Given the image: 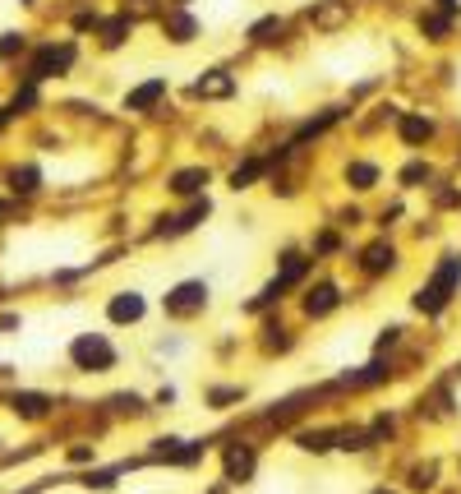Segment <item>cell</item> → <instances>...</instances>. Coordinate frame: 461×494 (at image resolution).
Instances as JSON below:
<instances>
[{
    "label": "cell",
    "mask_w": 461,
    "mask_h": 494,
    "mask_svg": "<svg viewBox=\"0 0 461 494\" xmlns=\"http://www.w3.org/2000/svg\"><path fill=\"white\" fill-rule=\"evenodd\" d=\"M457 282H461V259H443V263H438V273H433V278L420 287V296H415V309H425V314H438V309L452 300Z\"/></svg>",
    "instance_id": "obj_1"
},
{
    "label": "cell",
    "mask_w": 461,
    "mask_h": 494,
    "mask_svg": "<svg viewBox=\"0 0 461 494\" xmlns=\"http://www.w3.org/2000/svg\"><path fill=\"white\" fill-rule=\"evenodd\" d=\"M69 356H74L78 370H111V365H116V351H111V342L102 338V333H83V338H74Z\"/></svg>",
    "instance_id": "obj_2"
},
{
    "label": "cell",
    "mask_w": 461,
    "mask_h": 494,
    "mask_svg": "<svg viewBox=\"0 0 461 494\" xmlns=\"http://www.w3.org/2000/svg\"><path fill=\"white\" fill-rule=\"evenodd\" d=\"M208 305V287L203 282H180L175 291L167 296V314H194V309Z\"/></svg>",
    "instance_id": "obj_3"
},
{
    "label": "cell",
    "mask_w": 461,
    "mask_h": 494,
    "mask_svg": "<svg viewBox=\"0 0 461 494\" xmlns=\"http://www.w3.org/2000/svg\"><path fill=\"white\" fill-rule=\"evenodd\" d=\"M107 314H111V324H138V319H143V296H138V291H120L107 305Z\"/></svg>",
    "instance_id": "obj_4"
},
{
    "label": "cell",
    "mask_w": 461,
    "mask_h": 494,
    "mask_svg": "<svg viewBox=\"0 0 461 494\" xmlns=\"http://www.w3.org/2000/svg\"><path fill=\"white\" fill-rule=\"evenodd\" d=\"M162 97H167V79H148V83H138L134 93L125 97V107L129 111H153Z\"/></svg>",
    "instance_id": "obj_5"
},
{
    "label": "cell",
    "mask_w": 461,
    "mask_h": 494,
    "mask_svg": "<svg viewBox=\"0 0 461 494\" xmlns=\"http://www.w3.org/2000/svg\"><path fill=\"white\" fill-rule=\"evenodd\" d=\"M235 93V79L226 70H208V74L194 83V97H231Z\"/></svg>",
    "instance_id": "obj_6"
},
{
    "label": "cell",
    "mask_w": 461,
    "mask_h": 494,
    "mask_svg": "<svg viewBox=\"0 0 461 494\" xmlns=\"http://www.w3.org/2000/svg\"><path fill=\"white\" fill-rule=\"evenodd\" d=\"M337 287H332V282H323V287H314V291L305 296V314H314V319H323V314H332V309H337Z\"/></svg>",
    "instance_id": "obj_7"
},
{
    "label": "cell",
    "mask_w": 461,
    "mask_h": 494,
    "mask_svg": "<svg viewBox=\"0 0 461 494\" xmlns=\"http://www.w3.org/2000/svg\"><path fill=\"white\" fill-rule=\"evenodd\" d=\"M162 28H167V37L171 42H194V32H199V23H194V19L184 14V10H171V14H162Z\"/></svg>",
    "instance_id": "obj_8"
},
{
    "label": "cell",
    "mask_w": 461,
    "mask_h": 494,
    "mask_svg": "<svg viewBox=\"0 0 461 494\" xmlns=\"http://www.w3.org/2000/svg\"><path fill=\"white\" fill-rule=\"evenodd\" d=\"M69 61H74V51H69V47H61V51L46 47L42 56H37V65H32V74H28V79H46V74H56V70H65Z\"/></svg>",
    "instance_id": "obj_9"
},
{
    "label": "cell",
    "mask_w": 461,
    "mask_h": 494,
    "mask_svg": "<svg viewBox=\"0 0 461 494\" xmlns=\"http://www.w3.org/2000/svg\"><path fill=\"white\" fill-rule=\"evenodd\" d=\"M203 185H208V171L203 167H189V171H175V176H171V189H175V194H199Z\"/></svg>",
    "instance_id": "obj_10"
},
{
    "label": "cell",
    "mask_w": 461,
    "mask_h": 494,
    "mask_svg": "<svg viewBox=\"0 0 461 494\" xmlns=\"http://www.w3.org/2000/svg\"><path fill=\"white\" fill-rule=\"evenodd\" d=\"M392 263H397V249H392V245H383V240L365 249V273H387Z\"/></svg>",
    "instance_id": "obj_11"
},
{
    "label": "cell",
    "mask_w": 461,
    "mask_h": 494,
    "mask_svg": "<svg viewBox=\"0 0 461 494\" xmlns=\"http://www.w3.org/2000/svg\"><path fill=\"white\" fill-rule=\"evenodd\" d=\"M249 471H254V453H249V448H231V453H226V476L231 480H245Z\"/></svg>",
    "instance_id": "obj_12"
},
{
    "label": "cell",
    "mask_w": 461,
    "mask_h": 494,
    "mask_svg": "<svg viewBox=\"0 0 461 494\" xmlns=\"http://www.w3.org/2000/svg\"><path fill=\"white\" fill-rule=\"evenodd\" d=\"M429 134H433V125L425 116H401V139L406 143H425Z\"/></svg>",
    "instance_id": "obj_13"
},
{
    "label": "cell",
    "mask_w": 461,
    "mask_h": 494,
    "mask_svg": "<svg viewBox=\"0 0 461 494\" xmlns=\"http://www.w3.org/2000/svg\"><path fill=\"white\" fill-rule=\"evenodd\" d=\"M46 406H51V402H46L42 393H19V398H14V411H19V416H28V420L46 416Z\"/></svg>",
    "instance_id": "obj_14"
},
{
    "label": "cell",
    "mask_w": 461,
    "mask_h": 494,
    "mask_svg": "<svg viewBox=\"0 0 461 494\" xmlns=\"http://www.w3.org/2000/svg\"><path fill=\"white\" fill-rule=\"evenodd\" d=\"M314 23H319V28H337V23H346V0H328L323 10H314Z\"/></svg>",
    "instance_id": "obj_15"
},
{
    "label": "cell",
    "mask_w": 461,
    "mask_h": 494,
    "mask_svg": "<svg viewBox=\"0 0 461 494\" xmlns=\"http://www.w3.org/2000/svg\"><path fill=\"white\" fill-rule=\"evenodd\" d=\"M346 181H351L355 189H369L374 181H378V167H369V162H355V167L346 171Z\"/></svg>",
    "instance_id": "obj_16"
},
{
    "label": "cell",
    "mask_w": 461,
    "mask_h": 494,
    "mask_svg": "<svg viewBox=\"0 0 461 494\" xmlns=\"http://www.w3.org/2000/svg\"><path fill=\"white\" fill-rule=\"evenodd\" d=\"M332 439H337L332 430H309V434H300V448H309V453H328Z\"/></svg>",
    "instance_id": "obj_17"
},
{
    "label": "cell",
    "mask_w": 461,
    "mask_h": 494,
    "mask_svg": "<svg viewBox=\"0 0 461 494\" xmlns=\"http://www.w3.org/2000/svg\"><path fill=\"white\" fill-rule=\"evenodd\" d=\"M249 37H254V42H277V37H281V19H259V23L249 28Z\"/></svg>",
    "instance_id": "obj_18"
},
{
    "label": "cell",
    "mask_w": 461,
    "mask_h": 494,
    "mask_svg": "<svg viewBox=\"0 0 461 494\" xmlns=\"http://www.w3.org/2000/svg\"><path fill=\"white\" fill-rule=\"evenodd\" d=\"M10 189H14V194H32V189H37V171H32V167L14 171V185H10Z\"/></svg>",
    "instance_id": "obj_19"
},
{
    "label": "cell",
    "mask_w": 461,
    "mask_h": 494,
    "mask_svg": "<svg viewBox=\"0 0 461 494\" xmlns=\"http://www.w3.org/2000/svg\"><path fill=\"white\" fill-rule=\"evenodd\" d=\"M383 365H365V370H360V374H346V384H378V379H383Z\"/></svg>",
    "instance_id": "obj_20"
},
{
    "label": "cell",
    "mask_w": 461,
    "mask_h": 494,
    "mask_svg": "<svg viewBox=\"0 0 461 494\" xmlns=\"http://www.w3.org/2000/svg\"><path fill=\"white\" fill-rule=\"evenodd\" d=\"M259 162H245V167H235V176H231V185H235V189H245L249 185V181H254V176H259Z\"/></svg>",
    "instance_id": "obj_21"
},
{
    "label": "cell",
    "mask_w": 461,
    "mask_h": 494,
    "mask_svg": "<svg viewBox=\"0 0 461 494\" xmlns=\"http://www.w3.org/2000/svg\"><path fill=\"white\" fill-rule=\"evenodd\" d=\"M125 32H129V19H116V23H107V37H102V42H107V47H120Z\"/></svg>",
    "instance_id": "obj_22"
},
{
    "label": "cell",
    "mask_w": 461,
    "mask_h": 494,
    "mask_svg": "<svg viewBox=\"0 0 461 494\" xmlns=\"http://www.w3.org/2000/svg\"><path fill=\"white\" fill-rule=\"evenodd\" d=\"M411 485H415V490H425V485H433V462L415 466V471H411Z\"/></svg>",
    "instance_id": "obj_23"
},
{
    "label": "cell",
    "mask_w": 461,
    "mask_h": 494,
    "mask_svg": "<svg viewBox=\"0 0 461 494\" xmlns=\"http://www.w3.org/2000/svg\"><path fill=\"white\" fill-rule=\"evenodd\" d=\"M14 51H23V37H19V32H5V37H0V56L10 61Z\"/></svg>",
    "instance_id": "obj_24"
},
{
    "label": "cell",
    "mask_w": 461,
    "mask_h": 494,
    "mask_svg": "<svg viewBox=\"0 0 461 494\" xmlns=\"http://www.w3.org/2000/svg\"><path fill=\"white\" fill-rule=\"evenodd\" d=\"M420 28H425V32H429V37H443V32H447V19H420Z\"/></svg>",
    "instance_id": "obj_25"
},
{
    "label": "cell",
    "mask_w": 461,
    "mask_h": 494,
    "mask_svg": "<svg viewBox=\"0 0 461 494\" xmlns=\"http://www.w3.org/2000/svg\"><path fill=\"white\" fill-rule=\"evenodd\" d=\"M83 485H92V490H111V485H116V476H111V471H97V476H88Z\"/></svg>",
    "instance_id": "obj_26"
},
{
    "label": "cell",
    "mask_w": 461,
    "mask_h": 494,
    "mask_svg": "<svg viewBox=\"0 0 461 494\" xmlns=\"http://www.w3.org/2000/svg\"><path fill=\"white\" fill-rule=\"evenodd\" d=\"M425 176H429V171L420 167V162H415V167H406V171H401V181H411V185H415V181H425Z\"/></svg>",
    "instance_id": "obj_27"
},
{
    "label": "cell",
    "mask_w": 461,
    "mask_h": 494,
    "mask_svg": "<svg viewBox=\"0 0 461 494\" xmlns=\"http://www.w3.org/2000/svg\"><path fill=\"white\" fill-rule=\"evenodd\" d=\"M32 102H37V93H32V88H23V93L14 97V111H19V107H32Z\"/></svg>",
    "instance_id": "obj_28"
},
{
    "label": "cell",
    "mask_w": 461,
    "mask_h": 494,
    "mask_svg": "<svg viewBox=\"0 0 461 494\" xmlns=\"http://www.w3.org/2000/svg\"><path fill=\"white\" fill-rule=\"evenodd\" d=\"M378 494H387V490H378Z\"/></svg>",
    "instance_id": "obj_29"
}]
</instances>
